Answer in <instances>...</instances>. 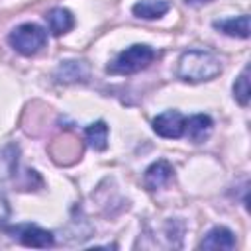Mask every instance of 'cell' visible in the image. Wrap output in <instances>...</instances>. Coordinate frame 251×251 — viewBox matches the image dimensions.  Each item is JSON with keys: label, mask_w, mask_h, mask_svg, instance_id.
Wrapping results in <instances>:
<instances>
[{"label": "cell", "mask_w": 251, "mask_h": 251, "mask_svg": "<svg viewBox=\"0 0 251 251\" xmlns=\"http://www.w3.org/2000/svg\"><path fill=\"white\" fill-rule=\"evenodd\" d=\"M222 73V61L218 55L206 49H188L178 57L176 76L184 82H206Z\"/></svg>", "instance_id": "1"}, {"label": "cell", "mask_w": 251, "mask_h": 251, "mask_svg": "<svg viewBox=\"0 0 251 251\" xmlns=\"http://www.w3.org/2000/svg\"><path fill=\"white\" fill-rule=\"evenodd\" d=\"M157 57V51L145 43H133L120 51L114 61L108 65V73L112 75H135L143 69H147Z\"/></svg>", "instance_id": "2"}, {"label": "cell", "mask_w": 251, "mask_h": 251, "mask_svg": "<svg viewBox=\"0 0 251 251\" xmlns=\"http://www.w3.org/2000/svg\"><path fill=\"white\" fill-rule=\"evenodd\" d=\"M8 41H10L12 49L18 51L20 55L31 57V55L39 53L45 47L47 31L37 24H22V25H18L10 31Z\"/></svg>", "instance_id": "3"}, {"label": "cell", "mask_w": 251, "mask_h": 251, "mask_svg": "<svg viewBox=\"0 0 251 251\" xmlns=\"http://www.w3.org/2000/svg\"><path fill=\"white\" fill-rule=\"evenodd\" d=\"M4 233H8L14 241L25 245V247H37L45 249L55 243V237L49 229H43L37 224H16V226H6Z\"/></svg>", "instance_id": "4"}, {"label": "cell", "mask_w": 251, "mask_h": 251, "mask_svg": "<svg viewBox=\"0 0 251 251\" xmlns=\"http://www.w3.org/2000/svg\"><path fill=\"white\" fill-rule=\"evenodd\" d=\"M186 118L178 110H165L153 120V131L165 139H178L184 135Z\"/></svg>", "instance_id": "5"}, {"label": "cell", "mask_w": 251, "mask_h": 251, "mask_svg": "<svg viewBox=\"0 0 251 251\" xmlns=\"http://www.w3.org/2000/svg\"><path fill=\"white\" fill-rule=\"evenodd\" d=\"M88 76H90V65L86 61H78V59L61 61L53 71V78L61 84L86 82Z\"/></svg>", "instance_id": "6"}, {"label": "cell", "mask_w": 251, "mask_h": 251, "mask_svg": "<svg viewBox=\"0 0 251 251\" xmlns=\"http://www.w3.org/2000/svg\"><path fill=\"white\" fill-rule=\"evenodd\" d=\"M173 175H175V169L171 167V163L165 161V159H159V161L151 163L145 169L143 184H145L147 190H159V188H163L171 182Z\"/></svg>", "instance_id": "7"}, {"label": "cell", "mask_w": 251, "mask_h": 251, "mask_svg": "<svg viewBox=\"0 0 251 251\" xmlns=\"http://www.w3.org/2000/svg\"><path fill=\"white\" fill-rule=\"evenodd\" d=\"M18 159H20V147L16 143H10L0 149V192L14 180L18 173Z\"/></svg>", "instance_id": "8"}, {"label": "cell", "mask_w": 251, "mask_h": 251, "mask_svg": "<svg viewBox=\"0 0 251 251\" xmlns=\"http://www.w3.org/2000/svg\"><path fill=\"white\" fill-rule=\"evenodd\" d=\"M198 247L200 249H220V251L222 249H233L235 247V235L231 229H227L224 226H216L202 237Z\"/></svg>", "instance_id": "9"}, {"label": "cell", "mask_w": 251, "mask_h": 251, "mask_svg": "<svg viewBox=\"0 0 251 251\" xmlns=\"http://www.w3.org/2000/svg\"><path fill=\"white\" fill-rule=\"evenodd\" d=\"M212 126H214V122L208 114H194L184 124V135L194 143H202L208 139Z\"/></svg>", "instance_id": "10"}, {"label": "cell", "mask_w": 251, "mask_h": 251, "mask_svg": "<svg viewBox=\"0 0 251 251\" xmlns=\"http://www.w3.org/2000/svg\"><path fill=\"white\" fill-rule=\"evenodd\" d=\"M212 25L218 31H222L224 35H229V37H239V39H247L249 37V16L247 14L216 20Z\"/></svg>", "instance_id": "11"}, {"label": "cell", "mask_w": 251, "mask_h": 251, "mask_svg": "<svg viewBox=\"0 0 251 251\" xmlns=\"http://www.w3.org/2000/svg\"><path fill=\"white\" fill-rule=\"evenodd\" d=\"M45 22H47V27L53 35H63V33H69L73 27H75V16L67 10V8H51L47 14H45Z\"/></svg>", "instance_id": "12"}, {"label": "cell", "mask_w": 251, "mask_h": 251, "mask_svg": "<svg viewBox=\"0 0 251 251\" xmlns=\"http://www.w3.org/2000/svg\"><path fill=\"white\" fill-rule=\"evenodd\" d=\"M171 4L167 0H139L131 6V12L135 18L141 20H157L163 18L169 12Z\"/></svg>", "instance_id": "13"}, {"label": "cell", "mask_w": 251, "mask_h": 251, "mask_svg": "<svg viewBox=\"0 0 251 251\" xmlns=\"http://www.w3.org/2000/svg\"><path fill=\"white\" fill-rule=\"evenodd\" d=\"M108 133H110V129L104 120H98V122L86 126V129H84V137H86L88 145L96 151H104L108 147Z\"/></svg>", "instance_id": "14"}, {"label": "cell", "mask_w": 251, "mask_h": 251, "mask_svg": "<svg viewBox=\"0 0 251 251\" xmlns=\"http://www.w3.org/2000/svg\"><path fill=\"white\" fill-rule=\"evenodd\" d=\"M233 98L239 106H247L249 98H251V86H249V67H245L241 71V75L235 78L233 82Z\"/></svg>", "instance_id": "15"}, {"label": "cell", "mask_w": 251, "mask_h": 251, "mask_svg": "<svg viewBox=\"0 0 251 251\" xmlns=\"http://www.w3.org/2000/svg\"><path fill=\"white\" fill-rule=\"evenodd\" d=\"M8 218H10V206H8V200L4 198V194L0 192V231L6 229Z\"/></svg>", "instance_id": "16"}, {"label": "cell", "mask_w": 251, "mask_h": 251, "mask_svg": "<svg viewBox=\"0 0 251 251\" xmlns=\"http://www.w3.org/2000/svg\"><path fill=\"white\" fill-rule=\"evenodd\" d=\"M188 6H202V4H208V2H212V0H184Z\"/></svg>", "instance_id": "17"}]
</instances>
